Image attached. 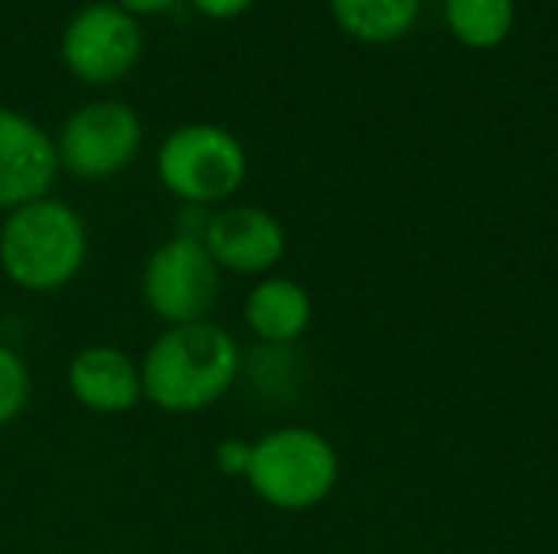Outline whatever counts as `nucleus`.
I'll return each mask as SVG.
<instances>
[{
  "instance_id": "1",
  "label": "nucleus",
  "mask_w": 558,
  "mask_h": 554,
  "mask_svg": "<svg viewBox=\"0 0 558 554\" xmlns=\"http://www.w3.org/2000/svg\"><path fill=\"white\" fill-rule=\"evenodd\" d=\"M242 356L235 340L216 323L170 327L147 349L141 366L144 398L157 408L186 415L216 405L235 385Z\"/></svg>"
},
{
  "instance_id": "2",
  "label": "nucleus",
  "mask_w": 558,
  "mask_h": 554,
  "mask_svg": "<svg viewBox=\"0 0 558 554\" xmlns=\"http://www.w3.org/2000/svg\"><path fill=\"white\" fill-rule=\"evenodd\" d=\"M88 251L82 216L59 199H36L13 209L0 229V268L23 291H56L69 284Z\"/></svg>"
},
{
  "instance_id": "3",
  "label": "nucleus",
  "mask_w": 558,
  "mask_h": 554,
  "mask_svg": "<svg viewBox=\"0 0 558 554\" xmlns=\"http://www.w3.org/2000/svg\"><path fill=\"white\" fill-rule=\"evenodd\" d=\"M340 480L333 444L311 428H281L252 444L245 483L275 509L304 513L320 506Z\"/></svg>"
},
{
  "instance_id": "4",
  "label": "nucleus",
  "mask_w": 558,
  "mask_h": 554,
  "mask_svg": "<svg viewBox=\"0 0 558 554\" xmlns=\"http://www.w3.org/2000/svg\"><path fill=\"white\" fill-rule=\"evenodd\" d=\"M248 157L242 140L209 121L183 124L170 131L157 150L160 183L183 202L209 206L222 202L245 183Z\"/></svg>"
},
{
  "instance_id": "5",
  "label": "nucleus",
  "mask_w": 558,
  "mask_h": 554,
  "mask_svg": "<svg viewBox=\"0 0 558 554\" xmlns=\"http://www.w3.org/2000/svg\"><path fill=\"white\" fill-rule=\"evenodd\" d=\"M144 52V29L134 13L114 0H98L72 13L62 29L59 56L72 78L85 85H114L128 78Z\"/></svg>"
},
{
  "instance_id": "6",
  "label": "nucleus",
  "mask_w": 558,
  "mask_h": 554,
  "mask_svg": "<svg viewBox=\"0 0 558 554\" xmlns=\"http://www.w3.org/2000/svg\"><path fill=\"white\" fill-rule=\"evenodd\" d=\"M141 144L144 127L137 111L114 98H95L65 118L56 153L59 167L78 180H111L134 163Z\"/></svg>"
},
{
  "instance_id": "7",
  "label": "nucleus",
  "mask_w": 558,
  "mask_h": 554,
  "mask_svg": "<svg viewBox=\"0 0 558 554\" xmlns=\"http://www.w3.org/2000/svg\"><path fill=\"white\" fill-rule=\"evenodd\" d=\"M219 294V268L209 258L203 238L173 235L163 242L144 268V300L170 327L199 323L213 310Z\"/></svg>"
},
{
  "instance_id": "8",
  "label": "nucleus",
  "mask_w": 558,
  "mask_h": 554,
  "mask_svg": "<svg viewBox=\"0 0 558 554\" xmlns=\"http://www.w3.org/2000/svg\"><path fill=\"white\" fill-rule=\"evenodd\" d=\"M59 173L56 140L26 114L0 108V209L49 196Z\"/></svg>"
},
{
  "instance_id": "9",
  "label": "nucleus",
  "mask_w": 558,
  "mask_h": 554,
  "mask_svg": "<svg viewBox=\"0 0 558 554\" xmlns=\"http://www.w3.org/2000/svg\"><path fill=\"white\" fill-rule=\"evenodd\" d=\"M203 245L219 271L265 274L284 258L288 235L271 212L258 206H229L206 219Z\"/></svg>"
},
{
  "instance_id": "10",
  "label": "nucleus",
  "mask_w": 558,
  "mask_h": 554,
  "mask_svg": "<svg viewBox=\"0 0 558 554\" xmlns=\"http://www.w3.org/2000/svg\"><path fill=\"white\" fill-rule=\"evenodd\" d=\"M65 382L72 398L98 415H121L144 398L141 366H134L131 356L114 346L82 349L69 362Z\"/></svg>"
},
{
  "instance_id": "11",
  "label": "nucleus",
  "mask_w": 558,
  "mask_h": 554,
  "mask_svg": "<svg viewBox=\"0 0 558 554\" xmlns=\"http://www.w3.org/2000/svg\"><path fill=\"white\" fill-rule=\"evenodd\" d=\"M311 317H314L311 294L291 278H265L252 287L245 300L248 330L271 346H288L301 340L304 330L311 327Z\"/></svg>"
},
{
  "instance_id": "12",
  "label": "nucleus",
  "mask_w": 558,
  "mask_h": 554,
  "mask_svg": "<svg viewBox=\"0 0 558 554\" xmlns=\"http://www.w3.org/2000/svg\"><path fill=\"white\" fill-rule=\"evenodd\" d=\"M343 33L360 42H392L412 29L418 0H330Z\"/></svg>"
},
{
  "instance_id": "13",
  "label": "nucleus",
  "mask_w": 558,
  "mask_h": 554,
  "mask_svg": "<svg viewBox=\"0 0 558 554\" xmlns=\"http://www.w3.org/2000/svg\"><path fill=\"white\" fill-rule=\"evenodd\" d=\"M451 33L471 49H494L513 29V0H445Z\"/></svg>"
},
{
  "instance_id": "14",
  "label": "nucleus",
  "mask_w": 558,
  "mask_h": 554,
  "mask_svg": "<svg viewBox=\"0 0 558 554\" xmlns=\"http://www.w3.org/2000/svg\"><path fill=\"white\" fill-rule=\"evenodd\" d=\"M29 402V372L26 362L10 349L0 346V428L16 421Z\"/></svg>"
},
{
  "instance_id": "15",
  "label": "nucleus",
  "mask_w": 558,
  "mask_h": 554,
  "mask_svg": "<svg viewBox=\"0 0 558 554\" xmlns=\"http://www.w3.org/2000/svg\"><path fill=\"white\" fill-rule=\"evenodd\" d=\"M248 464H252V444L248 441H239V438H229L216 447V467L226 473V477H242L248 473Z\"/></svg>"
},
{
  "instance_id": "16",
  "label": "nucleus",
  "mask_w": 558,
  "mask_h": 554,
  "mask_svg": "<svg viewBox=\"0 0 558 554\" xmlns=\"http://www.w3.org/2000/svg\"><path fill=\"white\" fill-rule=\"evenodd\" d=\"M190 3H193V10H196V13H203V16H209V20L226 23V20L242 16L255 0H190Z\"/></svg>"
},
{
  "instance_id": "17",
  "label": "nucleus",
  "mask_w": 558,
  "mask_h": 554,
  "mask_svg": "<svg viewBox=\"0 0 558 554\" xmlns=\"http://www.w3.org/2000/svg\"><path fill=\"white\" fill-rule=\"evenodd\" d=\"M118 7H124L128 13H134V16H150V13H163V10H170L177 0H114Z\"/></svg>"
}]
</instances>
